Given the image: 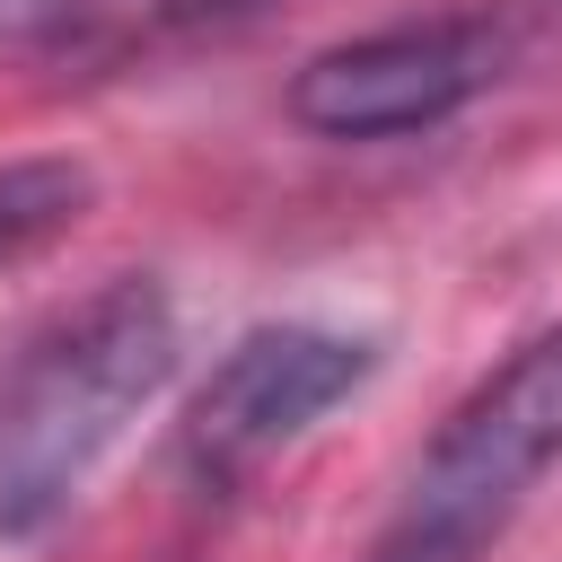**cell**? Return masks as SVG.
Listing matches in <instances>:
<instances>
[{
  "instance_id": "6da1fadb",
  "label": "cell",
  "mask_w": 562,
  "mask_h": 562,
  "mask_svg": "<svg viewBox=\"0 0 562 562\" xmlns=\"http://www.w3.org/2000/svg\"><path fill=\"white\" fill-rule=\"evenodd\" d=\"M176 378V299L149 272L53 316L0 378V536L35 544L105 465V448Z\"/></svg>"
},
{
  "instance_id": "7a4b0ae2",
  "label": "cell",
  "mask_w": 562,
  "mask_h": 562,
  "mask_svg": "<svg viewBox=\"0 0 562 562\" xmlns=\"http://www.w3.org/2000/svg\"><path fill=\"white\" fill-rule=\"evenodd\" d=\"M562 465V325L527 334L413 457L360 562H483L536 483Z\"/></svg>"
},
{
  "instance_id": "3957f363",
  "label": "cell",
  "mask_w": 562,
  "mask_h": 562,
  "mask_svg": "<svg viewBox=\"0 0 562 562\" xmlns=\"http://www.w3.org/2000/svg\"><path fill=\"white\" fill-rule=\"evenodd\" d=\"M527 53V9L492 0V9H439V18H404L351 44H325L299 79H290V123L316 140H404V132H439L448 114H465L474 97H492Z\"/></svg>"
},
{
  "instance_id": "277c9868",
  "label": "cell",
  "mask_w": 562,
  "mask_h": 562,
  "mask_svg": "<svg viewBox=\"0 0 562 562\" xmlns=\"http://www.w3.org/2000/svg\"><path fill=\"white\" fill-rule=\"evenodd\" d=\"M369 369H378V351L360 334H334V325H255L193 386V404L176 422V465L202 492H228L263 457H281L290 439H307Z\"/></svg>"
},
{
  "instance_id": "5b68a950",
  "label": "cell",
  "mask_w": 562,
  "mask_h": 562,
  "mask_svg": "<svg viewBox=\"0 0 562 562\" xmlns=\"http://www.w3.org/2000/svg\"><path fill=\"white\" fill-rule=\"evenodd\" d=\"M88 193H97V176L79 158H18V167H0V272L44 255L53 237H70Z\"/></svg>"
},
{
  "instance_id": "8992f818",
  "label": "cell",
  "mask_w": 562,
  "mask_h": 562,
  "mask_svg": "<svg viewBox=\"0 0 562 562\" xmlns=\"http://www.w3.org/2000/svg\"><path fill=\"white\" fill-rule=\"evenodd\" d=\"M255 9H272V0H132V18H140V26H158V35L237 26V18H255Z\"/></svg>"
}]
</instances>
